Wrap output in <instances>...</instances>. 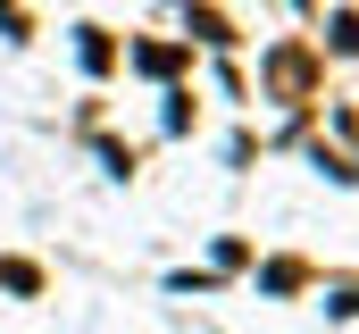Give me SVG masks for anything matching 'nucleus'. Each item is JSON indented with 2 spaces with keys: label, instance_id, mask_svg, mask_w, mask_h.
Returning a JSON list of instances; mask_svg holds the SVG:
<instances>
[{
  "label": "nucleus",
  "instance_id": "obj_1",
  "mask_svg": "<svg viewBox=\"0 0 359 334\" xmlns=\"http://www.w3.org/2000/svg\"><path fill=\"white\" fill-rule=\"evenodd\" d=\"M0 284H17V293H34V284H42V276H34V267H25V259H0Z\"/></svg>",
  "mask_w": 359,
  "mask_h": 334
}]
</instances>
